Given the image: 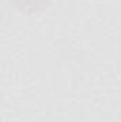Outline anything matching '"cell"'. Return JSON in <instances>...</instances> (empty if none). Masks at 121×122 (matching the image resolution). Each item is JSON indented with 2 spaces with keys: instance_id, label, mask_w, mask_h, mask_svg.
<instances>
[{
  "instance_id": "6da1fadb",
  "label": "cell",
  "mask_w": 121,
  "mask_h": 122,
  "mask_svg": "<svg viewBox=\"0 0 121 122\" xmlns=\"http://www.w3.org/2000/svg\"><path fill=\"white\" fill-rule=\"evenodd\" d=\"M13 7L23 13H37L47 9L53 0H9Z\"/></svg>"
}]
</instances>
